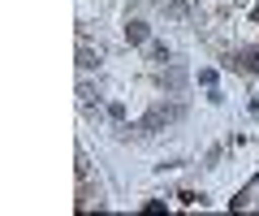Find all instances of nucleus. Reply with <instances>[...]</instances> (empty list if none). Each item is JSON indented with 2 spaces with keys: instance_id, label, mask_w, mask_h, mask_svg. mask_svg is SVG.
I'll return each mask as SVG.
<instances>
[{
  "instance_id": "nucleus-1",
  "label": "nucleus",
  "mask_w": 259,
  "mask_h": 216,
  "mask_svg": "<svg viewBox=\"0 0 259 216\" xmlns=\"http://www.w3.org/2000/svg\"><path fill=\"white\" fill-rule=\"evenodd\" d=\"M225 69L255 78L259 74V48H233V52H225Z\"/></svg>"
},
{
  "instance_id": "nucleus-2",
  "label": "nucleus",
  "mask_w": 259,
  "mask_h": 216,
  "mask_svg": "<svg viewBox=\"0 0 259 216\" xmlns=\"http://www.w3.org/2000/svg\"><path fill=\"white\" fill-rule=\"evenodd\" d=\"M147 39H151L147 22H125V44H130V48H139V44H147Z\"/></svg>"
},
{
  "instance_id": "nucleus-6",
  "label": "nucleus",
  "mask_w": 259,
  "mask_h": 216,
  "mask_svg": "<svg viewBox=\"0 0 259 216\" xmlns=\"http://www.w3.org/2000/svg\"><path fill=\"white\" fill-rule=\"evenodd\" d=\"M164 13H168V18H186V13H190V5H186V0H173Z\"/></svg>"
},
{
  "instance_id": "nucleus-4",
  "label": "nucleus",
  "mask_w": 259,
  "mask_h": 216,
  "mask_svg": "<svg viewBox=\"0 0 259 216\" xmlns=\"http://www.w3.org/2000/svg\"><path fill=\"white\" fill-rule=\"evenodd\" d=\"M147 61H156V65H164V61H168V48L160 44V39H147Z\"/></svg>"
},
{
  "instance_id": "nucleus-3",
  "label": "nucleus",
  "mask_w": 259,
  "mask_h": 216,
  "mask_svg": "<svg viewBox=\"0 0 259 216\" xmlns=\"http://www.w3.org/2000/svg\"><path fill=\"white\" fill-rule=\"evenodd\" d=\"M156 82H160V91H182V87H186V74H182V69H168V74H160Z\"/></svg>"
},
{
  "instance_id": "nucleus-5",
  "label": "nucleus",
  "mask_w": 259,
  "mask_h": 216,
  "mask_svg": "<svg viewBox=\"0 0 259 216\" xmlns=\"http://www.w3.org/2000/svg\"><path fill=\"white\" fill-rule=\"evenodd\" d=\"M95 65H100V52H91V48H78V69H95Z\"/></svg>"
}]
</instances>
